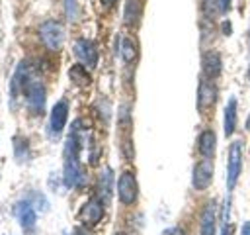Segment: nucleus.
<instances>
[{
    "label": "nucleus",
    "instance_id": "f257e3e1",
    "mask_svg": "<svg viewBox=\"0 0 250 235\" xmlns=\"http://www.w3.org/2000/svg\"><path fill=\"white\" fill-rule=\"evenodd\" d=\"M82 182V170L78 161V141L70 133V137L64 143V184L68 188L78 186Z\"/></svg>",
    "mask_w": 250,
    "mask_h": 235
},
{
    "label": "nucleus",
    "instance_id": "6ab92c4d",
    "mask_svg": "<svg viewBox=\"0 0 250 235\" xmlns=\"http://www.w3.org/2000/svg\"><path fill=\"white\" fill-rule=\"evenodd\" d=\"M121 57H123L125 63H131V61L137 57L135 43H133L129 37H123V39H121Z\"/></svg>",
    "mask_w": 250,
    "mask_h": 235
},
{
    "label": "nucleus",
    "instance_id": "7ed1b4c3",
    "mask_svg": "<svg viewBox=\"0 0 250 235\" xmlns=\"http://www.w3.org/2000/svg\"><path fill=\"white\" fill-rule=\"evenodd\" d=\"M242 170V145L234 141L229 149V161H227V188L229 192L236 186V180Z\"/></svg>",
    "mask_w": 250,
    "mask_h": 235
},
{
    "label": "nucleus",
    "instance_id": "0eeeda50",
    "mask_svg": "<svg viewBox=\"0 0 250 235\" xmlns=\"http://www.w3.org/2000/svg\"><path fill=\"white\" fill-rule=\"evenodd\" d=\"M104 215V202L98 200V198H90L78 212V219L84 223V225H96Z\"/></svg>",
    "mask_w": 250,
    "mask_h": 235
},
{
    "label": "nucleus",
    "instance_id": "4be33fe9",
    "mask_svg": "<svg viewBox=\"0 0 250 235\" xmlns=\"http://www.w3.org/2000/svg\"><path fill=\"white\" fill-rule=\"evenodd\" d=\"M160 235H184V231L180 227H170V229H164Z\"/></svg>",
    "mask_w": 250,
    "mask_h": 235
},
{
    "label": "nucleus",
    "instance_id": "6e6552de",
    "mask_svg": "<svg viewBox=\"0 0 250 235\" xmlns=\"http://www.w3.org/2000/svg\"><path fill=\"white\" fill-rule=\"evenodd\" d=\"M66 118H68V104H66V100H59L51 110V119H49L51 131L61 133L66 123Z\"/></svg>",
    "mask_w": 250,
    "mask_h": 235
},
{
    "label": "nucleus",
    "instance_id": "cd10ccee",
    "mask_svg": "<svg viewBox=\"0 0 250 235\" xmlns=\"http://www.w3.org/2000/svg\"><path fill=\"white\" fill-rule=\"evenodd\" d=\"M115 235H125V233H115Z\"/></svg>",
    "mask_w": 250,
    "mask_h": 235
},
{
    "label": "nucleus",
    "instance_id": "20e7f679",
    "mask_svg": "<svg viewBox=\"0 0 250 235\" xmlns=\"http://www.w3.org/2000/svg\"><path fill=\"white\" fill-rule=\"evenodd\" d=\"M74 55L80 61V65H84L88 69H94L98 63V49H96L94 41H90V39H78L74 43Z\"/></svg>",
    "mask_w": 250,
    "mask_h": 235
},
{
    "label": "nucleus",
    "instance_id": "f03ea898",
    "mask_svg": "<svg viewBox=\"0 0 250 235\" xmlns=\"http://www.w3.org/2000/svg\"><path fill=\"white\" fill-rule=\"evenodd\" d=\"M39 37H41L43 45L49 51H59L62 47V43H64V29H62V25L59 22L47 20L39 27Z\"/></svg>",
    "mask_w": 250,
    "mask_h": 235
},
{
    "label": "nucleus",
    "instance_id": "412c9836",
    "mask_svg": "<svg viewBox=\"0 0 250 235\" xmlns=\"http://www.w3.org/2000/svg\"><path fill=\"white\" fill-rule=\"evenodd\" d=\"M14 149H16V155H18L20 159H23L25 153H27V145H25L23 139H14Z\"/></svg>",
    "mask_w": 250,
    "mask_h": 235
},
{
    "label": "nucleus",
    "instance_id": "39448f33",
    "mask_svg": "<svg viewBox=\"0 0 250 235\" xmlns=\"http://www.w3.org/2000/svg\"><path fill=\"white\" fill-rule=\"evenodd\" d=\"M137 194H139V186H137V180L131 172H123L117 180V196L123 204H133L137 200Z\"/></svg>",
    "mask_w": 250,
    "mask_h": 235
},
{
    "label": "nucleus",
    "instance_id": "9b49d317",
    "mask_svg": "<svg viewBox=\"0 0 250 235\" xmlns=\"http://www.w3.org/2000/svg\"><path fill=\"white\" fill-rule=\"evenodd\" d=\"M215 225H217V204L211 200L207 202L201 213V235H215Z\"/></svg>",
    "mask_w": 250,
    "mask_h": 235
},
{
    "label": "nucleus",
    "instance_id": "b1692460",
    "mask_svg": "<svg viewBox=\"0 0 250 235\" xmlns=\"http://www.w3.org/2000/svg\"><path fill=\"white\" fill-rule=\"evenodd\" d=\"M219 2H221V10H223V14H227L229 8H230V0H219Z\"/></svg>",
    "mask_w": 250,
    "mask_h": 235
},
{
    "label": "nucleus",
    "instance_id": "bb28decb",
    "mask_svg": "<svg viewBox=\"0 0 250 235\" xmlns=\"http://www.w3.org/2000/svg\"><path fill=\"white\" fill-rule=\"evenodd\" d=\"M117 0H102V4H105V6H111V4H115Z\"/></svg>",
    "mask_w": 250,
    "mask_h": 235
},
{
    "label": "nucleus",
    "instance_id": "dca6fc26",
    "mask_svg": "<svg viewBox=\"0 0 250 235\" xmlns=\"http://www.w3.org/2000/svg\"><path fill=\"white\" fill-rule=\"evenodd\" d=\"M141 16V4L139 0H127L125 2V10H123V22L127 25H135L139 22Z\"/></svg>",
    "mask_w": 250,
    "mask_h": 235
},
{
    "label": "nucleus",
    "instance_id": "393cba45",
    "mask_svg": "<svg viewBox=\"0 0 250 235\" xmlns=\"http://www.w3.org/2000/svg\"><path fill=\"white\" fill-rule=\"evenodd\" d=\"M242 235H250V221H246L242 225Z\"/></svg>",
    "mask_w": 250,
    "mask_h": 235
},
{
    "label": "nucleus",
    "instance_id": "c85d7f7f",
    "mask_svg": "<svg viewBox=\"0 0 250 235\" xmlns=\"http://www.w3.org/2000/svg\"><path fill=\"white\" fill-rule=\"evenodd\" d=\"M248 78H250V69H248Z\"/></svg>",
    "mask_w": 250,
    "mask_h": 235
},
{
    "label": "nucleus",
    "instance_id": "f8f14e48",
    "mask_svg": "<svg viewBox=\"0 0 250 235\" xmlns=\"http://www.w3.org/2000/svg\"><path fill=\"white\" fill-rule=\"evenodd\" d=\"M201 67H203L205 76H209V78L219 76V72H221V57H219V53H217V51H207V53H203V57H201Z\"/></svg>",
    "mask_w": 250,
    "mask_h": 235
},
{
    "label": "nucleus",
    "instance_id": "1a4fd4ad",
    "mask_svg": "<svg viewBox=\"0 0 250 235\" xmlns=\"http://www.w3.org/2000/svg\"><path fill=\"white\" fill-rule=\"evenodd\" d=\"M217 100V88L207 82V80H201L199 82V88H197V108L201 112H205L207 108H211Z\"/></svg>",
    "mask_w": 250,
    "mask_h": 235
},
{
    "label": "nucleus",
    "instance_id": "ddd939ff",
    "mask_svg": "<svg viewBox=\"0 0 250 235\" xmlns=\"http://www.w3.org/2000/svg\"><path fill=\"white\" fill-rule=\"evenodd\" d=\"M14 213L18 215V219H20V223H21L23 229H29V227L35 225V210H33V206H31L29 202H20V204H16Z\"/></svg>",
    "mask_w": 250,
    "mask_h": 235
},
{
    "label": "nucleus",
    "instance_id": "aec40b11",
    "mask_svg": "<svg viewBox=\"0 0 250 235\" xmlns=\"http://www.w3.org/2000/svg\"><path fill=\"white\" fill-rule=\"evenodd\" d=\"M203 12H205V16H209V18H213V16H217V14H223L221 2H219V0H203Z\"/></svg>",
    "mask_w": 250,
    "mask_h": 235
},
{
    "label": "nucleus",
    "instance_id": "4468645a",
    "mask_svg": "<svg viewBox=\"0 0 250 235\" xmlns=\"http://www.w3.org/2000/svg\"><path fill=\"white\" fill-rule=\"evenodd\" d=\"M199 153L205 157V159H211L215 155V145H217V139H215V133L211 129H205L201 135H199Z\"/></svg>",
    "mask_w": 250,
    "mask_h": 235
},
{
    "label": "nucleus",
    "instance_id": "9d476101",
    "mask_svg": "<svg viewBox=\"0 0 250 235\" xmlns=\"http://www.w3.org/2000/svg\"><path fill=\"white\" fill-rule=\"evenodd\" d=\"M27 102L33 112H41L45 108V86L41 82H29L27 86Z\"/></svg>",
    "mask_w": 250,
    "mask_h": 235
},
{
    "label": "nucleus",
    "instance_id": "a211bd4d",
    "mask_svg": "<svg viewBox=\"0 0 250 235\" xmlns=\"http://www.w3.org/2000/svg\"><path fill=\"white\" fill-rule=\"evenodd\" d=\"M100 194H102V202H109L111 198V170L109 168H105L100 178Z\"/></svg>",
    "mask_w": 250,
    "mask_h": 235
},
{
    "label": "nucleus",
    "instance_id": "5701e85b",
    "mask_svg": "<svg viewBox=\"0 0 250 235\" xmlns=\"http://www.w3.org/2000/svg\"><path fill=\"white\" fill-rule=\"evenodd\" d=\"M232 231H234V227H232V225H229V223H225V225H223L221 235H232Z\"/></svg>",
    "mask_w": 250,
    "mask_h": 235
},
{
    "label": "nucleus",
    "instance_id": "2eb2a0df",
    "mask_svg": "<svg viewBox=\"0 0 250 235\" xmlns=\"http://www.w3.org/2000/svg\"><path fill=\"white\" fill-rule=\"evenodd\" d=\"M236 129V100L230 98L225 108V135L230 137Z\"/></svg>",
    "mask_w": 250,
    "mask_h": 235
},
{
    "label": "nucleus",
    "instance_id": "a878e982",
    "mask_svg": "<svg viewBox=\"0 0 250 235\" xmlns=\"http://www.w3.org/2000/svg\"><path fill=\"white\" fill-rule=\"evenodd\" d=\"M223 29H225V33L229 35V33H230V24H225V25H223Z\"/></svg>",
    "mask_w": 250,
    "mask_h": 235
},
{
    "label": "nucleus",
    "instance_id": "423d86ee",
    "mask_svg": "<svg viewBox=\"0 0 250 235\" xmlns=\"http://www.w3.org/2000/svg\"><path fill=\"white\" fill-rule=\"evenodd\" d=\"M211 180H213V163H211V159H203L193 166L191 184L195 190H205V188H209Z\"/></svg>",
    "mask_w": 250,
    "mask_h": 235
},
{
    "label": "nucleus",
    "instance_id": "f3484780",
    "mask_svg": "<svg viewBox=\"0 0 250 235\" xmlns=\"http://www.w3.org/2000/svg\"><path fill=\"white\" fill-rule=\"evenodd\" d=\"M68 76H70L72 82H76L78 86H86V84H90V76H88L84 65H74V67L68 70Z\"/></svg>",
    "mask_w": 250,
    "mask_h": 235
}]
</instances>
